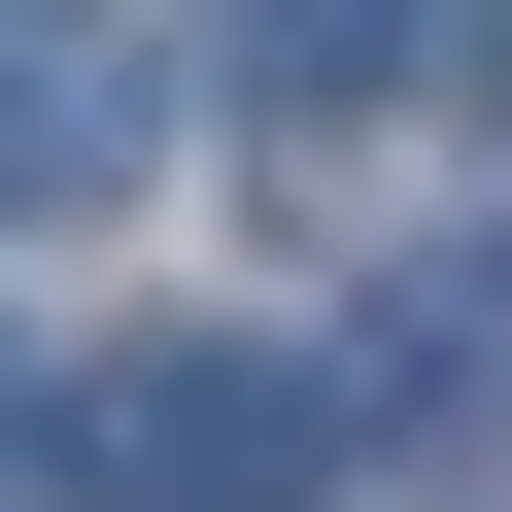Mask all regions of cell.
<instances>
[{"instance_id": "cell-2", "label": "cell", "mask_w": 512, "mask_h": 512, "mask_svg": "<svg viewBox=\"0 0 512 512\" xmlns=\"http://www.w3.org/2000/svg\"><path fill=\"white\" fill-rule=\"evenodd\" d=\"M205 69H239V103H376V69H410V0H205Z\"/></svg>"}, {"instance_id": "cell-1", "label": "cell", "mask_w": 512, "mask_h": 512, "mask_svg": "<svg viewBox=\"0 0 512 512\" xmlns=\"http://www.w3.org/2000/svg\"><path fill=\"white\" fill-rule=\"evenodd\" d=\"M308 376H205V342H137V376H69V512H308Z\"/></svg>"}]
</instances>
